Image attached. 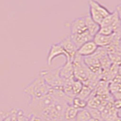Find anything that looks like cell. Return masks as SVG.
Instances as JSON below:
<instances>
[{
	"instance_id": "obj_1",
	"label": "cell",
	"mask_w": 121,
	"mask_h": 121,
	"mask_svg": "<svg viewBox=\"0 0 121 121\" xmlns=\"http://www.w3.org/2000/svg\"><path fill=\"white\" fill-rule=\"evenodd\" d=\"M51 87L45 82L39 74L24 89V93L30 96V98H39L48 95L51 91Z\"/></svg>"
},
{
	"instance_id": "obj_2",
	"label": "cell",
	"mask_w": 121,
	"mask_h": 121,
	"mask_svg": "<svg viewBox=\"0 0 121 121\" xmlns=\"http://www.w3.org/2000/svg\"><path fill=\"white\" fill-rule=\"evenodd\" d=\"M60 67L55 69L43 70L40 72V75L43 78L45 82L52 89L63 87L64 80L60 76Z\"/></svg>"
},
{
	"instance_id": "obj_3",
	"label": "cell",
	"mask_w": 121,
	"mask_h": 121,
	"mask_svg": "<svg viewBox=\"0 0 121 121\" xmlns=\"http://www.w3.org/2000/svg\"><path fill=\"white\" fill-rule=\"evenodd\" d=\"M59 56H64L66 58V60H70L69 55L67 54V52L64 51V49L61 47V45L59 43H54L51 45L47 57L48 65L50 66L52 63V60Z\"/></svg>"
},
{
	"instance_id": "obj_4",
	"label": "cell",
	"mask_w": 121,
	"mask_h": 121,
	"mask_svg": "<svg viewBox=\"0 0 121 121\" xmlns=\"http://www.w3.org/2000/svg\"><path fill=\"white\" fill-rule=\"evenodd\" d=\"M98 48V47L97 46V45L95 43V42L93 40H91L84 43L82 45H81V46L77 49V53L79 55L82 57V58H86V57L92 55L94 53L97 51Z\"/></svg>"
},
{
	"instance_id": "obj_5",
	"label": "cell",
	"mask_w": 121,
	"mask_h": 121,
	"mask_svg": "<svg viewBox=\"0 0 121 121\" xmlns=\"http://www.w3.org/2000/svg\"><path fill=\"white\" fill-rule=\"evenodd\" d=\"M58 43L61 45V47L64 49V51H65L67 52V54L69 55L70 60L72 61L75 55H77V48L76 47V45L73 43L70 36L65 37Z\"/></svg>"
},
{
	"instance_id": "obj_6",
	"label": "cell",
	"mask_w": 121,
	"mask_h": 121,
	"mask_svg": "<svg viewBox=\"0 0 121 121\" xmlns=\"http://www.w3.org/2000/svg\"><path fill=\"white\" fill-rule=\"evenodd\" d=\"M70 35H75V34H79L88 31L86 29L85 19L83 17L76 18L70 23Z\"/></svg>"
},
{
	"instance_id": "obj_7",
	"label": "cell",
	"mask_w": 121,
	"mask_h": 121,
	"mask_svg": "<svg viewBox=\"0 0 121 121\" xmlns=\"http://www.w3.org/2000/svg\"><path fill=\"white\" fill-rule=\"evenodd\" d=\"M114 37H115V33L112 36H104V35H101L100 33H97L93 37L92 40L97 45L98 47L105 48L111 45L113 43Z\"/></svg>"
},
{
	"instance_id": "obj_8",
	"label": "cell",
	"mask_w": 121,
	"mask_h": 121,
	"mask_svg": "<svg viewBox=\"0 0 121 121\" xmlns=\"http://www.w3.org/2000/svg\"><path fill=\"white\" fill-rule=\"evenodd\" d=\"M70 36L71 38L72 41H73V43L76 45V47L77 48V49L84 43L93 39V37L90 35L88 31H86L84 33H82L79 34L70 35Z\"/></svg>"
},
{
	"instance_id": "obj_9",
	"label": "cell",
	"mask_w": 121,
	"mask_h": 121,
	"mask_svg": "<svg viewBox=\"0 0 121 121\" xmlns=\"http://www.w3.org/2000/svg\"><path fill=\"white\" fill-rule=\"evenodd\" d=\"M60 76L63 80L74 78L73 76V67L70 60H66L65 64L60 67Z\"/></svg>"
},
{
	"instance_id": "obj_10",
	"label": "cell",
	"mask_w": 121,
	"mask_h": 121,
	"mask_svg": "<svg viewBox=\"0 0 121 121\" xmlns=\"http://www.w3.org/2000/svg\"><path fill=\"white\" fill-rule=\"evenodd\" d=\"M84 19H85V23H86L87 30H88V32L89 33L90 35L92 37H94L98 33V31H99L100 25L95 22L90 17L89 15L85 16Z\"/></svg>"
},
{
	"instance_id": "obj_11",
	"label": "cell",
	"mask_w": 121,
	"mask_h": 121,
	"mask_svg": "<svg viewBox=\"0 0 121 121\" xmlns=\"http://www.w3.org/2000/svg\"><path fill=\"white\" fill-rule=\"evenodd\" d=\"M89 6L93 8L94 9H95L98 13H100L104 17H107L111 12L107 8L101 5V3L97 2L96 0H89Z\"/></svg>"
},
{
	"instance_id": "obj_12",
	"label": "cell",
	"mask_w": 121,
	"mask_h": 121,
	"mask_svg": "<svg viewBox=\"0 0 121 121\" xmlns=\"http://www.w3.org/2000/svg\"><path fill=\"white\" fill-rule=\"evenodd\" d=\"M77 108H75L72 104H68L64 111V119L66 121H75L76 117L78 113Z\"/></svg>"
},
{
	"instance_id": "obj_13",
	"label": "cell",
	"mask_w": 121,
	"mask_h": 121,
	"mask_svg": "<svg viewBox=\"0 0 121 121\" xmlns=\"http://www.w3.org/2000/svg\"><path fill=\"white\" fill-rule=\"evenodd\" d=\"M71 104L77 110H82V109H86L87 108L88 103H87L86 100L79 98L78 96H75L73 98V100H72Z\"/></svg>"
},
{
	"instance_id": "obj_14",
	"label": "cell",
	"mask_w": 121,
	"mask_h": 121,
	"mask_svg": "<svg viewBox=\"0 0 121 121\" xmlns=\"http://www.w3.org/2000/svg\"><path fill=\"white\" fill-rule=\"evenodd\" d=\"M91 117H91L89 111L86 108L82 110H79L77 117H76L75 121H89V120Z\"/></svg>"
},
{
	"instance_id": "obj_15",
	"label": "cell",
	"mask_w": 121,
	"mask_h": 121,
	"mask_svg": "<svg viewBox=\"0 0 121 121\" xmlns=\"http://www.w3.org/2000/svg\"><path fill=\"white\" fill-rule=\"evenodd\" d=\"M98 33H100L101 35L104 36H112L114 33H119L117 32L116 29L113 26H100L99 31Z\"/></svg>"
},
{
	"instance_id": "obj_16",
	"label": "cell",
	"mask_w": 121,
	"mask_h": 121,
	"mask_svg": "<svg viewBox=\"0 0 121 121\" xmlns=\"http://www.w3.org/2000/svg\"><path fill=\"white\" fill-rule=\"evenodd\" d=\"M83 86H84V84H83L82 82H81L80 80H78V79H76L74 78V80L73 83H72V92H73V95L74 97L77 96L79 94Z\"/></svg>"
},
{
	"instance_id": "obj_17",
	"label": "cell",
	"mask_w": 121,
	"mask_h": 121,
	"mask_svg": "<svg viewBox=\"0 0 121 121\" xmlns=\"http://www.w3.org/2000/svg\"><path fill=\"white\" fill-rule=\"evenodd\" d=\"M92 89L91 88V87H89V86L84 85L82 87V90H81V92H79V94L77 96L79 98H82V99L87 101V98L89 97L91 93H92Z\"/></svg>"
},
{
	"instance_id": "obj_18",
	"label": "cell",
	"mask_w": 121,
	"mask_h": 121,
	"mask_svg": "<svg viewBox=\"0 0 121 121\" xmlns=\"http://www.w3.org/2000/svg\"><path fill=\"white\" fill-rule=\"evenodd\" d=\"M86 109L89 111L90 115H91V117H92V118L103 120H102V117H101V111L98 109H97V108H89V107H87Z\"/></svg>"
},
{
	"instance_id": "obj_19",
	"label": "cell",
	"mask_w": 121,
	"mask_h": 121,
	"mask_svg": "<svg viewBox=\"0 0 121 121\" xmlns=\"http://www.w3.org/2000/svg\"><path fill=\"white\" fill-rule=\"evenodd\" d=\"M109 90L111 93L117 95L121 93V83L112 82L109 86Z\"/></svg>"
},
{
	"instance_id": "obj_20",
	"label": "cell",
	"mask_w": 121,
	"mask_h": 121,
	"mask_svg": "<svg viewBox=\"0 0 121 121\" xmlns=\"http://www.w3.org/2000/svg\"><path fill=\"white\" fill-rule=\"evenodd\" d=\"M17 121H30L29 116H26L22 109H17Z\"/></svg>"
},
{
	"instance_id": "obj_21",
	"label": "cell",
	"mask_w": 121,
	"mask_h": 121,
	"mask_svg": "<svg viewBox=\"0 0 121 121\" xmlns=\"http://www.w3.org/2000/svg\"><path fill=\"white\" fill-rule=\"evenodd\" d=\"M113 107L115 110H117V111L121 110V99H119V98L115 99V101H113Z\"/></svg>"
},
{
	"instance_id": "obj_22",
	"label": "cell",
	"mask_w": 121,
	"mask_h": 121,
	"mask_svg": "<svg viewBox=\"0 0 121 121\" xmlns=\"http://www.w3.org/2000/svg\"><path fill=\"white\" fill-rule=\"evenodd\" d=\"M11 113V121H17V109H11L10 111Z\"/></svg>"
},
{
	"instance_id": "obj_23",
	"label": "cell",
	"mask_w": 121,
	"mask_h": 121,
	"mask_svg": "<svg viewBox=\"0 0 121 121\" xmlns=\"http://www.w3.org/2000/svg\"><path fill=\"white\" fill-rule=\"evenodd\" d=\"M29 118H30V121H43V120L40 117L32 113L29 115Z\"/></svg>"
},
{
	"instance_id": "obj_24",
	"label": "cell",
	"mask_w": 121,
	"mask_h": 121,
	"mask_svg": "<svg viewBox=\"0 0 121 121\" xmlns=\"http://www.w3.org/2000/svg\"><path fill=\"white\" fill-rule=\"evenodd\" d=\"M1 121H11V113L9 112L6 115L3 117V119Z\"/></svg>"
},
{
	"instance_id": "obj_25",
	"label": "cell",
	"mask_w": 121,
	"mask_h": 121,
	"mask_svg": "<svg viewBox=\"0 0 121 121\" xmlns=\"http://www.w3.org/2000/svg\"><path fill=\"white\" fill-rule=\"evenodd\" d=\"M116 11H117V14H118V15H119V17H120V19L121 20V3L120 4V5H118L117 6Z\"/></svg>"
},
{
	"instance_id": "obj_26",
	"label": "cell",
	"mask_w": 121,
	"mask_h": 121,
	"mask_svg": "<svg viewBox=\"0 0 121 121\" xmlns=\"http://www.w3.org/2000/svg\"><path fill=\"white\" fill-rule=\"evenodd\" d=\"M117 73H118L119 76H121V65L117 68Z\"/></svg>"
},
{
	"instance_id": "obj_27",
	"label": "cell",
	"mask_w": 121,
	"mask_h": 121,
	"mask_svg": "<svg viewBox=\"0 0 121 121\" xmlns=\"http://www.w3.org/2000/svg\"><path fill=\"white\" fill-rule=\"evenodd\" d=\"M89 121H103L101 120H98V119H95V118H92V117H91V118L89 120Z\"/></svg>"
},
{
	"instance_id": "obj_28",
	"label": "cell",
	"mask_w": 121,
	"mask_h": 121,
	"mask_svg": "<svg viewBox=\"0 0 121 121\" xmlns=\"http://www.w3.org/2000/svg\"><path fill=\"white\" fill-rule=\"evenodd\" d=\"M117 116H118L120 118L121 117V110H120V111H117Z\"/></svg>"
}]
</instances>
